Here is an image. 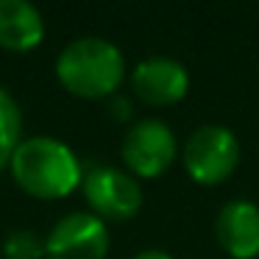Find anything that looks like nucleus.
Listing matches in <instances>:
<instances>
[{"mask_svg": "<svg viewBox=\"0 0 259 259\" xmlns=\"http://www.w3.org/2000/svg\"><path fill=\"white\" fill-rule=\"evenodd\" d=\"M12 176L28 195L51 201L64 198L81 184L84 170L73 148L53 137H28L12 156Z\"/></svg>", "mask_w": 259, "mask_h": 259, "instance_id": "obj_1", "label": "nucleus"}, {"mask_svg": "<svg viewBox=\"0 0 259 259\" xmlns=\"http://www.w3.org/2000/svg\"><path fill=\"white\" fill-rule=\"evenodd\" d=\"M56 75L73 95L112 98L125 75V59L114 42L103 36H81L62 48L56 59Z\"/></svg>", "mask_w": 259, "mask_h": 259, "instance_id": "obj_2", "label": "nucleus"}, {"mask_svg": "<svg viewBox=\"0 0 259 259\" xmlns=\"http://www.w3.org/2000/svg\"><path fill=\"white\" fill-rule=\"evenodd\" d=\"M181 159H184L187 173L198 184H220L234 173L240 162V142L231 128L206 123L187 137Z\"/></svg>", "mask_w": 259, "mask_h": 259, "instance_id": "obj_3", "label": "nucleus"}, {"mask_svg": "<svg viewBox=\"0 0 259 259\" xmlns=\"http://www.w3.org/2000/svg\"><path fill=\"white\" fill-rule=\"evenodd\" d=\"M81 187L92 214L101 220H128L142 206V184L137 176L114 164H90Z\"/></svg>", "mask_w": 259, "mask_h": 259, "instance_id": "obj_4", "label": "nucleus"}, {"mask_svg": "<svg viewBox=\"0 0 259 259\" xmlns=\"http://www.w3.org/2000/svg\"><path fill=\"white\" fill-rule=\"evenodd\" d=\"M109 251V229L92 212H70L53 223L45 237L48 259H103Z\"/></svg>", "mask_w": 259, "mask_h": 259, "instance_id": "obj_5", "label": "nucleus"}, {"mask_svg": "<svg viewBox=\"0 0 259 259\" xmlns=\"http://www.w3.org/2000/svg\"><path fill=\"white\" fill-rule=\"evenodd\" d=\"M123 159L128 173L140 176V179L162 176L176 159L173 128L156 117H145L134 123L123 140Z\"/></svg>", "mask_w": 259, "mask_h": 259, "instance_id": "obj_6", "label": "nucleus"}, {"mask_svg": "<svg viewBox=\"0 0 259 259\" xmlns=\"http://www.w3.org/2000/svg\"><path fill=\"white\" fill-rule=\"evenodd\" d=\"M131 90L151 106H170L190 90V73L179 59L148 56L131 73Z\"/></svg>", "mask_w": 259, "mask_h": 259, "instance_id": "obj_7", "label": "nucleus"}, {"mask_svg": "<svg viewBox=\"0 0 259 259\" xmlns=\"http://www.w3.org/2000/svg\"><path fill=\"white\" fill-rule=\"evenodd\" d=\"M214 234L234 259H253L259 253V206L251 201H229L218 212Z\"/></svg>", "mask_w": 259, "mask_h": 259, "instance_id": "obj_8", "label": "nucleus"}, {"mask_svg": "<svg viewBox=\"0 0 259 259\" xmlns=\"http://www.w3.org/2000/svg\"><path fill=\"white\" fill-rule=\"evenodd\" d=\"M45 39L42 12L28 0H0V48L14 53L34 51Z\"/></svg>", "mask_w": 259, "mask_h": 259, "instance_id": "obj_9", "label": "nucleus"}, {"mask_svg": "<svg viewBox=\"0 0 259 259\" xmlns=\"http://www.w3.org/2000/svg\"><path fill=\"white\" fill-rule=\"evenodd\" d=\"M23 112H20L17 101L0 87V170L12 164L14 151L23 142Z\"/></svg>", "mask_w": 259, "mask_h": 259, "instance_id": "obj_10", "label": "nucleus"}, {"mask_svg": "<svg viewBox=\"0 0 259 259\" xmlns=\"http://www.w3.org/2000/svg\"><path fill=\"white\" fill-rule=\"evenodd\" d=\"M6 259H39L45 256V240L34 229H12L3 240Z\"/></svg>", "mask_w": 259, "mask_h": 259, "instance_id": "obj_11", "label": "nucleus"}, {"mask_svg": "<svg viewBox=\"0 0 259 259\" xmlns=\"http://www.w3.org/2000/svg\"><path fill=\"white\" fill-rule=\"evenodd\" d=\"M109 109H112V117H117V120H128L131 117V101L123 98V95H112Z\"/></svg>", "mask_w": 259, "mask_h": 259, "instance_id": "obj_12", "label": "nucleus"}, {"mask_svg": "<svg viewBox=\"0 0 259 259\" xmlns=\"http://www.w3.org/2000/svg\"><path fill=\"white\" fill-rule=\"evenodd\" d=\"M134 259H173L167 251H162V248H145V251H140Z\"/></svg>", "mask_w": 259, "mask_h": 259, "instance_id": "obj_13", "label": "nucleus"}]
</instances>
